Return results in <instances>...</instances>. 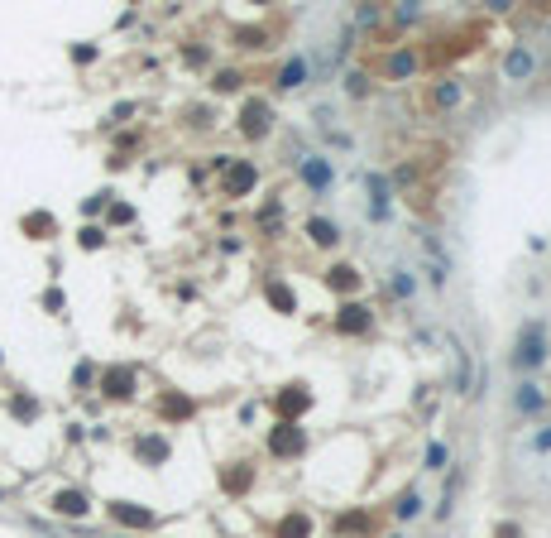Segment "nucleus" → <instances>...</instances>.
<instances>
[{
    "instance_id": "nucleus-4",
    "label": "nucleus",
    "mask_w": 551,
    "mask_h": 538,
    "mask_svg": "<svg viewBox=\"0 0 551 538\" xmlns=\"http://www.w3.org/2000/svg\"><path fill=\"white\" fill-rule=\"evenodd\" d=\"M302 73H307L302 63H288V68H283V87H297V82H302Z\"/></svg>"
},
{
    "instance_id": "nucleus-1",
    "label": "nucleus",
    "mask_w": 551,
    "mask_h": 538,
    "mask_svg": "<svg viewBox=\"0 0 551 538\" xmlns=\"http://www.w3.org/2000/svg\"><path fill=\"white\" fill-rule=\"evenodd\" d=\"M547 351H542V327L537 323H528V332L518 336V365H537Z\"/></svg>"
},
{
    "instance_id": "nucleus-2",
    "label": "nucleus",
    "mask_w": 551,
    "mask_h": 538,
    "mask_svg": "<svg viewBox=\"0 0 551 538\" xmlns=\"http://www.w3.org/2000/svg\"><path fill=\"white\" fill-rule=\"evenodd\" d=\"M264 125H269V111H264V106L245 111V130H250V135H264Z\"/></svg>"
},
{
    "instance_id": "nucleus-7",
    "label": "nucleus",
    "mask_w": 551,
    "mask_h": 538,
    "mask_svg": "<svg viewBox=\"0 0 551 538\" xmlns=\"http://www.w3.org/2000/svg\"><path fill=\"white\" fill-rule=\"evenodd\" d=\"M537 404H542V399H537V390H523V394H518V409H528V414H532Z\"/></svg>"
},
{
    "instance_id": "nucleus-8",
    "label": "nucleus",
    "mask_w": 551,
    "mask_h": 538,
    "mask_svg": "<svg viewBox=\"0 0 551 538\" xmlns=\"http://www.w3.org/2000/svg\"><path fill=\"white\" fill-rule=\"evenodd\" d=\"M537 447H551V432H542V437H537Z\"/></svg>"
},
{
    "instance_id": "nucleus-5",
    "label": "nucleus",
    "mask_w": 551,
    "mask_h": 538,
    "mask_svg": "<svg viewBox=\"0 0 551 538\" xmlns=\"http://www.w3.org/2000/svg\"><path fill=\"white\" fill-rule=\"evenodd\" d=\"M528 68H532V58H528V53H513V58H508V73H513V77H518V73H528Z\"/></svg>"
},
{
    "instance_id": "nucleus-6",
    "label": "nucleus",
    "mask_w": 551,
    "mask_h": 538,
    "mask_svg": "<svg viewBox=\"0 0 551 538\" xmlns=\"http://www.w3.org/2000/svg\"><path fill=\"white\" fill-rule=\"evenodd\" d=\"M312 236L326 245V240H336V226H326V221H312Z\"/></svg>"
},
{
    "instance_id": "nucleus-3",
    "label": "nucleus",
    "mask_w": 551,
    "mask_h": 538,
    "mask_svg": "<svg viewBox=\"0 0 551 538\" xmlns=\"http://www.w3.org/2000/svg\"><path fill=\"white\" fill-rule=\"evenodd\" d=\"M302 173H307V183H312V188H326V178H331V173H326V164H317V159H307V164H302Z\"/></svg>"
}]
</instances>
